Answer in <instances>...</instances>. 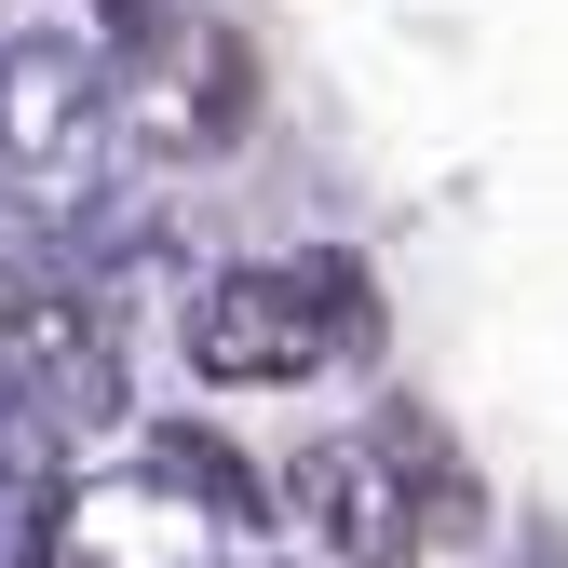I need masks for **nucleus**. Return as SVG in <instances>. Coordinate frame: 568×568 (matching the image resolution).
<instances>
[{"label":"nucleus","instance_id":"nucleus-1","mask_svg":"<svg viewBox=\"0 0 568 568\" xmlns=\"http://www.w3.org/2000/svg\"><path fill=\"white\" fill-rule=\"evenodd\" d=\"M0 176H14V217H41L54 244H109V68L82 28L28 14L0 41Z\"/></svg>","mask_w":568,"mask_h":568},{"label":"nucleus","instance_id":"nucleus-2","mask_svg":"<svg viewBox=\"0 0 568 568\" xmlns=\"http://www.w3.org/2000/svg\"><path fill=\"white\" fill-rule=\"evenodd\" d=\"M109 122H135V150H163V163L231 150V135L257 122V41L231 14H163L150 41H135V82L109 95Z\"/></svg>","mask_w":568,"mask_h":568},{"label":"nucleus","instance_id":"nucleus-3","mask_svg":"<svg viewBox=\"0 0 568 568\" xmlns=\"http://www.w3.org/2000/svg\"><path fill=\"white\" fill-rule=\"evenodd\" d=\"M190 366L217 393H284L325 366V312H312V271L298 257H244L190 298Z\"/></svg>","mask_w":568,"mask_h":568},{"label":"nucleus","instance_id":"nucleus-4","mask_svg":"<svg viewBox=\"0 0 568 568\" xmlns=\"http://www.w3.org/2000/svg\"><path fill=\"white\" fill-rule=\"evenodd\" d=\"M271 501L298 515V528H312L338 568H406V555H419V515H406V487L379 474V447H366V434H325V447H298V460L271 474Z\"/></svg>","mask_w":568,"mask_h":568},{"label":"nucleus","instance_id":"nucleus-5","mask_svg":"<svg viewBox=\"0 0 568 568\" xmlns=\"http://www.w3.org/2000/svg\"><path fill=\"white\" fill-rule=\"evenodd\" d=\"M54 555L68 568H217V515H190L150 474H95L54 501Z\"/></svg>","mask_w":568,"mask_h":568},{"label":"nucleus","instance_id":"nucleus-6","mask_svg":"<svg viewBox=\"0 0 568 568\" xmlns=\"http://www.w3.org/2000/svg\"><path fill=\"white\" fill-rule=\"evenodd\" d=\"M135 474H150V487H176V501L190 515H271V474L244 460V447H217V434H203V419H150V434H135Z\"/></svg>","mask_w":568,"mask_h":568},{"label":"nucleus","instance_id":"nucleus-7","mask_svg":"<svg viewBox=\"0 0 568 568\" xmlns=\"http://www.w3.org/2000/svg\"><path fill=\"white\" fill-rule=\"evenodd\" d=\"M366 447H379V474L406 487L419 541H460V528H474V460H460V447H447L419 406H379V434H366Z\"/></svg>","mask_w":568,"mask_h":568},{"label":"nucleus","instance_id":"nucleus-8","mask_svg":"<svg viewBox=\"0 0 568 568\" xmlns=\"http://www.w3.org/2000/svg\"><path fill=\"white\" fill-rule=\"evenodd\" d=\"M298 271H312V312H325V352H379V284H366V257L312 244Z\"/></svg>","mask_w":568,"mask_h":568},{"label":"nucleus","instance_id":"nucleus-9","mask_svg":"<svg viewBox=\"0 0 568 568\" xmlns=\"http://www.w3.org/2000/svg\"><path fill=\"white\" fill-rule=\"evenodd\" d=\"M176 14V0H109V28H163Z\"/></svg>","mask_w":568,"mask_h":568}]
</instances>
